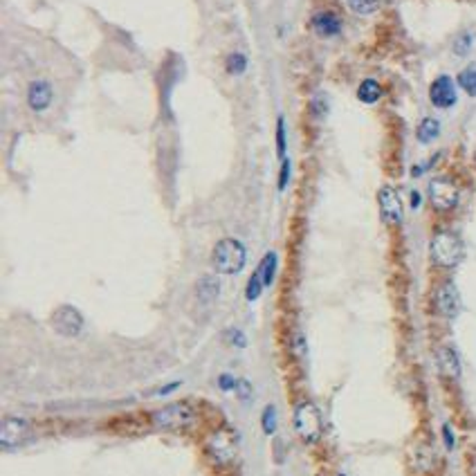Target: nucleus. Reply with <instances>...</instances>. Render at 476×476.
I'll return each mask as SVG.
<instances>
[{
  "mask_svg": "<svg viewBox=\"0 0 476 476\" xmlns=\"http://www.w3.org/2000/svg\"><path fill=\"white\" fill-rule=\"evenodd\" d=\"M213 267L220 275H238L243 267H245V260H247V252H245V245L241 241H236V238H225L220 241L216 247H213Z\"/></svg>",
  "mask_w": 476,
  "mask_h": 476,
  "instance_id": "1",
  "label": "nucleus"
},
{
  "mask_svg": "<svg viewBox=\"0 0 476 476\" xmlns=\"http://www.w3.org/2000/svg\"><path fill=\"white\" fill-rule=\"evenodd\" d=\"M432 258L440 267H456L463 258V243L454 232H438L432 241Z\"/></svg>",
  "mask_w": 476,
  "mask_h": 476,
  "instance_id": "2",
  "label": "nucleus"
},
{
  "mask_svg": "<svg viewBox=\"0 0 476 476\" xmlns=\"http://www.w3.org/2000/svg\"><path fill=\"white\" fill-rule=\"evenodd\" d=\"M294 429L301 440L305 443H317L322 438L324 432V423H322V414L312 402H301L294 411Z\"/></svg>",
  "mask_w": 476,
  "mask_h": 476,
  "instance_id": "3",
  "label": "nucleus"
},
{
  "mask_svg": "<svg viewBox=\"0 0 476 476\" xmlns=\"http://www.w3.org/2000/svg\"><path fill=\"white\" fill-rule=\"evenodd\" d=\"M153 423L160 429H185L196 423V411L187 402L168 404L164 409L153 414Z\"/></svg>",
  "mask_w": 476,
  "mask_h": 476,
  "instance_id": "4",
  "label": "nucleus"
},
{
  "mask_svg": "<svg viewBox=\"0 0 476 476\" xmlns=\"http://www.w3.org/2000/svg\"><path fill=\"white\" fill-rule=\"evenodd\" d=\"M429 200L438 211H449L458 205V189L449 178H434L429 183Z\"/></svg>",
  "mask_w": 476,
  "mask_h": 476,
  "instance_id": "5",
  "label": "nucleus"
},
{
  "mask_svg": "<svg viewBox=\"0 0 476 476\" xmlns=\"http://www.w3.org/2000/svg\"><path fill=\"white\" fill-rule=\"evenodd\" d=\"M52 326L54 331L63 337H74L81 333L84 328V317L72 305H61L59 310L52 315Z\"/></svg>",
  "mask_w": 476,
  "mask_h": 476,
  "instance_id": "6",
  "label": "nucleus"
},
{
  "mask_svg": "<svg viewBox=\"0 0 476 476\" xmlns=\"http://www.w3.org/2000/svg\"><path fill=\"white\" fill-rule=\"evenodd\" d=\"M378 200H380V211H382L384 223L400 225L402 223V202H400L398 191L393 187H382L378 194Z\"/></svg>",
  "mask_w": 476,
  "mask_h": 476,
  "instance_id": "7",
  "label": "nucleus"
},
{
  "mask_svg": "<svg viewBox=\"0 0 476 476\" xmlns=\"http://www.w3.org/2000/svg\"><path fill=\"white\" fill-rule=\"evenodd\" d=\"M29 436V425L22 418H5L3 432H0V443L5 449H14L20 443H25V438Z\"/></svg>",
  "mask_w": 476,
  "mask_h": 476,
  "instance_id": "8",
  "label": "nucleus"
},
{
  "mask_svg": "<svg viewBox=\"0 0 476 476\" xmlns=\"http://www.w3.org/2000/svg\"><path fill=\"white\" fill-rule=\"evenodd\" d=\"M429 99H432V104L436 108H451L456 104V88H454V81L443 74L438 77L436 81L429 88Z\"/></svg>",
  "mask_w": 476,
  "mask_h": 476,
  "instance_id": "9",
  "label": "nucleus"
},
{
  "mask_svg": "<svg viewBox=\"0 0 476 476\" xmlns=\"http://www.w3.org/2000/svg\"><path fill=\"white\" fill-rule=\"evenodd\" d=\"M207 449H209L211 458L216 461V463H220V465H225V463H230V461L236 456V443H234V438H232L230 434H225V432L213 434V436L209 438Z\"/></svg>",
  "mask_w": 476,
  "mask_h": 476,
  "instance_id": "10",
  "label": "nucleus"
},
{
  "mask_svg": "<svg viewBox=\"0 0 476 476\" xmlns=\"http://www.w3.org/2000/svg\"><path fill=\"white\" fill-rule=\"evenodd\" d=\"M52 97H54V90L48 81H32L29 84V90H27V104L34 112H43L48 110L50 104H52Z\"/></svg>",
  "mask_w": 476,
  "mask_h": 476,
  "instance_id": "11",
  "label": "nucleus"
},
{
  "mask_svg": "<svg viewBox=\"0 0 476 476\" xmlns=\"http://www.w3.org/2000/svg\"><path fill=\"white\" fill-rule=\"evenodd\" d=\"M436 303H438V310L445 317H449V319L458 315L461 297H458V290H456L454 283H445V286H440V290L436 294Z\"/></svg>",
  "mask_w": 476,
  "mask_h": 476,
  "instance_id": "12",
  "label": "nucleus"
},
{
  "mask_svg": "<svg viewBox=\"0 0 476 476\" xmlns=\"http://www.w3.org/2000/svg\"><path fill=\"white\" fill-rule=\"evenodd\" d=\"M312 29L324 39L337 37L342 32V20H339L333 11H319V14L312 16Z\"/></svg>",
  "mask_w": 476,
  "mask_h": 476,
  "instance_id": "13",
  "label": "nucleus"
},
{
  "mask_svg": "<svg viewBox=\"0 0 476 476\" xmlns=\"http://www.w3.org/2000/svg\"><path fill=\"white\" fill-rule=\"evenodd\" d=\"M436 359H438V369H440L443 376L454 378V380L461 376V362H458V355H456L454 348H449V346L438 348Z\"/></svg>",
  "mask_w": 476,
  "mask_h": 476,
  "instance_id": "14",
  "label": "nucleus"
},
{
  "mask_svg": "<svg viewBox=\"0 0 476 476\" xmlns=\"http://www.w3.org/2000/svg\"><path fill=\"white\" fill-rule=\"evenodd\" d=\"M382 97V88L376 79H364L357 88V99L364 101V104H376V101Z\"/></svg>",
  "mask_w": 476,
  "mask_h": 476,
  "instance_id": "15",
  "label": "nucleus"
},
{
  "mask_svg": "<svg viewBox=\"0 0 476 476\" xmlns=\"http://www.w3.org/2000/svg\"><path fill=\"white\" fill-rule=\"evenodd\" d=\"M220 294V283L213 277H205L198 283V297L202 303H211Z\"/></svg>",
  "mask_w": 476,
  "mask_h": 476,
  "instance_id": "16",
  "label": "nucleus"
},
{
  "mask_svg": "<svg viewBox=\"0 0 476 476\" xmlns=\"http://www.w3.org/2000/svg\"><path fill=\"white\" fill-rule=\"evenodd\" d=\"M438 133H440V124H438V119H434V117H427V119H423L421 121V126H418V140H421L423 144H429V142H434L436 138H438Z\"/></svg>",
  "mask_w": 476,
  "mask_h": 476,
  "instance_id": "17",
  "label": "nucleus"
},
{
  "mask_svg": "<svg viewBox=\"0 0 476 476\" xmlns=\"http://www.w3.org/2000/svg\"><path fill=\"white\" fill-rule=\"evenodd\" d=\"M458 86L465 90L470 97H476V65H468L458 74Z\"/></svg>",
  "mask_w": 476,
  "mask_h": 476,
  "instance_id": "18",
  "label": "nucleus"
},
{
  "mask_svg": "<svg viewBox=\"0 0 476 476\" xmlns=\"http://www.w3.org/2000/svg\"><path fill=\"white\" fill-rule=\"evenodd\" d=\"M348 3V7L355 11V14H359V16H369V14H373V11H378L380 9V5H382V0H346Z\"/></svg>",
  "mask_w": 476,
  "mask_h": 476,
  "instance_id": "19",
  "label": "nucleus"
},
{
  "mask_svg": "<svg viewBox=\"0 0 476 476\" xmlns=\"http://www.w3.org/2000/svg\"><path fill=\"white\" fill-rule=\"evenodd\" d=\"M260 275H263V283L265 286H272V281H275V272H277V254H265V258L260 260Z\"/></svg>",
  "mask_w": 476,
  "mask_h": 476,
  "instance_id": "20",
  "label": "nucleus"
},
{
  "mask_svg": "<svg viewBox=\"0 0 476 476\" xmlns=\"http://www.w3.org/2000/svg\"><path fill=\"white\" fill-rule=\"evenodd\" d=\"M263 288H265L263 275H260V270H256L254 275H252V279L247 281V290H245L247 301H256L260 297V290H263Z\"/></svg>",
  "mask_w": 476,
  "mask_h": 476,
  "instance_id": "21",
  "label": "nucleus"
},
{
  "mask_svg": "<svg viewBox=\"0 0 476 476\" xmlns=\"http://www.w3.org/2000/svg\"><path fill=\"white\" fill-rule=\"evenodd\" d=\"M225 65H227L230 74H243L245 67H247V59H245V54L234 52V54L227 56V63H225Z\"/></svg>",
  "mask_w": 476,
  "mask_h": 476,
  "instance_id": "22",
  "label": "nucleus"
},
{
  "mask_svg": "<svg viewBox=\"0 0 476 476\" xmlns=\"http://www.w3.org/2000/svg\"><path fill=\"white\" fill-rule=\"evenodd\" d=\"M260 423H263V432L267 434V436H272L277 432V409L275 406H265V411H263V418H260Z\"/></svg>",
  "mask_w": 476,
  "mask_h": 476,
  "instance_id": "23",
  "label": "nucleus"
},
{
  "mask_svg": "<svg viewBox=\"0 0 476 476\" xmlns=\"http://www.w3.org/2000/svg\"><path fill=\"white\" fill-rule=\"evenodd\" d=\"M277 151L281 160H286V124H283V117H279L277 124Z\"/></svg>",
  "mask_w": 476,
  "mask_h": 476,
  "instance_id": "24",
  "label": "nucleus"
},
{
  "mask_svg": "<svg viewBox=\"0 0 476 476\" xmlns=\"http://www.w3.org/2000/svg\"><path fill=\"white\" fill-rule=\"evenodd\" d=\"M470 48H472V34H461V37L454 41V52H456L458 56L468 54Z\"/></svg>",
  "mask_w": 476,
  "mask_h": 476,
  "instance_id": "25",
  "label": "nucleus"
},
{
  "mask_svg": "<svg viewBox=\"0 0 476 476\" xmlns=\"http://www.w3.org/2000/svg\"><path fill=\"white\" fill-rule=\"evenodd\" d=\"M288 183H290V160L286 157L283 160V164H281V176H279V189L283 191L288 187Z\"/></svg>",
  "mask_w": 476,
  "mask_h": 476,
  "instance_id": "26",
  "label": "nucleus"
},
{
  "mask_svg": "<svg viewBox=\"0 0 476 476\" xmlns=\"http://www.w3.org/2000/svg\"><path fill=\"white\" fill-rule=\"evenodd\" d=\"M236 393H238V398H241V400L252 398V387H249V382L247 380H238L236 382Z\"/></svg>",
  "mask_w": 476,
  "mask_h": 476,
  "instance_id": "27",
  "label": "nucleus"
},
{
  "mask_svg": "<svg viewBox=\"0 0 476 476\" xmlns=\"http://www.w3.org/2000/svg\"><path fill=\"white\" fill-rule=\"evenodd\" d=\"M230 342L234 344V346H238V348H243L247 342H245V335L241 333V331H230Z\"/></svg>",
  "mask_w": 476,
  "mask_h": 476,
  "instance_id": "28",
  "label": "nucleus"
},
{
  "mask_svg": "<svg viewBox=\"0 0 476 476\" xmlns=\"http://www.w3.org/2000/svg\"><path fill=\"white\" fill-rule=\"evenodd\" d=\"M218 384H220V389H223V391H232V389H236V380H234L232 376H220Z\"/></svg>",
  "mask_w": 476,
  "mask_h": 476,
  "instance_id": "29",
  "label": "nucleus"
},
{
  "mask_svg": "<svg viewBox=\"0 0 476 476\" xmlns=\"http://www.w3.org/2000/svg\"><path fill=\"white\" fill-rule=\"evenodd\" d=\"M443 436H445V445H447V449L454 447V434H451V427H449V425L443 427Z\"/></svg>",
  "mask_w": 476,
  "mask_h": 476,
  "instance_id": "30",
  "label": "nucleus"
},
{
  "mask_svg": "<svg viewBox=\"0 0 476 476\" xmlns=\"http://www.w3.org/2000/svg\"><path fill=\"white\" fill-rule=\"evenodd\" d=\"M178 387H180V384H178V382H173V384H166V387H164V389H160V391H157V395H164V393H171V391H176V389H178Z\"/></svg>",
  "mask_w": 476,
  "mask_h": 476,
  "instance_id": "31",
  "label": "nucleus"
},
{
  "mask_svg": "<svg viewBox=\"0 0 476 476\" xmlns=\"http://www.w3.org/2000/svg\"><path fill=\"white\" fill-rule=\"evenodd\" d=\"M411 207L414 209L421 207V194H418V191H414V194H411Z\"/></svg>",
  "mask_w": 476,
  "mask_h": 476,
  "instance_id": "32",
  "label": "nucleus"
},
{
  "mask_svg": "<svg viewBox=\"0 0 476 476\" xmlns=\"http://www.w3.org/2000/svg\"><path fill=\"white\" fill-rule=\"evenodd\" d=\"M339 476H344V474H339Z\"/></svg>",
  "mask_w": 476,
  "mask_h": 476,
  "instance_id": "33",
  "label": "nucleus"
}]
</instances>
